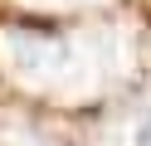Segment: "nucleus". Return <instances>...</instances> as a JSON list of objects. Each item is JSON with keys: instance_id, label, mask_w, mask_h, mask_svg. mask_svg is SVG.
I'll list each match as a JSON object with an SVG mask.
<instances>
[{"instance_id": "f257e3e1", "label": "nucleus", "mask_w": 151, "mask_h": 146, "mask_svg": "<svg viewBox=\"0 0 151 146\" xmlns=\"http://www.w3.org/2000/svg\"><path fill=\"white\" fill-rule=\"evenodd\" d=\"M0 63L29 93L88 97L107 83V49L102 39H44V34H5Z\"/></svg>"}, {"instance_id": "f03ea898", "label": "nucleus", "mask_w": 151, "mask_h": 146, "mask_svg": "<svg viewBox=\"0 0 151 146\" xmlns=\"http://www.w3.org/2000/svg\"><path fill=\"white\" fill-rule=\"evenodd\" d=\"M107 146H151V97L137 102V107H127V112L112 122Z\"/></svg>"}]
</instances>
